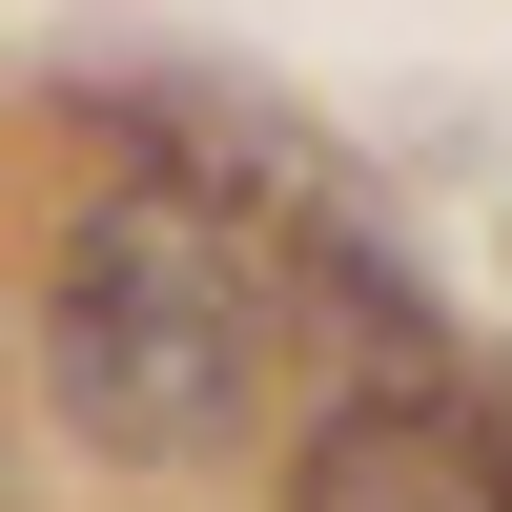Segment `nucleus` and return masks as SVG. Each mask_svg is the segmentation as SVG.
I'll return each mask as SVG.
<instances>
[{
	"instance_id": "f257e3e1",
	"label": "nucleus",
	"mask_w": 512,
	"mask_h": 512,
	"mask_svg": "<svg viewBox=\"0 0 512 512\" xmlns=\"http://www.w3.org/2000/svg\"><path fill=\"white\" fill-rule=\"evenodd\" d=\"M287 369V267L205 185H103L41 246V410L103 472H226Z\"/></svg>"
},
{
	"instance_id": "f03ea898",
	"label": "nucleus",
	"mask_w": 512,
	"mask_h": 512,
	"mask_svg": "<svg viewBox=\"0 0 512 512\" xmlns=\"http://www.w3.org/2000/svg\"><path fill=\"white\" fill-rule=\"evenodd\" d=\"M287 512H512V431L472 390H431V369H369V390L308 410Z\"/></svg>"
}]
</instances>
